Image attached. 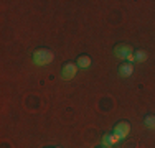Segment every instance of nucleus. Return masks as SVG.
I'll return each mask as SVG.
<instances>
[{
	"mask_svg": "<svg viewBox=\"0 0 155 148\" xmlns=\"http://www.w3.org/2000/svg\"><path fill=\"white\" fill-rule=\"evenodd\" d=\"M31 59H33V64L35 66H46L54 59V54H53V51L48 50V48H40V50L33 51Z\"/></svg>",
	"mask_w": 155,
	"mask_h": 148,
	"instance_id": "obj_1",
	"label": "nucleus"
},
{
	"mask_svg": "<svg viewBox=\"0 0 155 148\" xmlns=\"http://www.w3.org/2000/svg\"><path fill=\"white\" fill-rule=\"evenodd\" d=\"M112 53H114V56H116V58H119V59H125V61H127V58L130 56V54H134V50H132L130 44L120 43V44H117V46L112 50Z\"/></svg>",
	"mask_w": 155,
	"mask_h": 148,
	"instance_id": "obj_2",
	"label": "nucleus"
},
{
	"mask_svg": "<svg viewBox=\"0 0 155 148\" xmlns=\"http://www.w3.org/2000/svg\"><path fill=\"white\" fill-rule=\"evenodd\" d=\"M78 69H79V68L76 66V63H66V64H63L61 72H60L61 79H64V81H71L73 77L76 76Z\"/></svg>",
	"mask_w": 155,
	"mask_h": 148,
	"instance_id": "obj_3",
	"label": "nucleus"
},
{
	"mask_svg": "<svg viewBox=\"0 0 155 148\" xmlns=\"http://www.w3.org/2000/svg\"><path fill=\"white\" fill-rule=\"evenodd\" d=\"M114 133L117 135V138L122 142L124 138H127V135L130 133V125H129V122H125V120H122V122H119V124L114 127Z\"/></svg>",
	"mask_w": 155,
	"mask_h": 148,
	"instance_id": "obj_4",
	"label": "nucleus"
},
{
	"mask_svg": "<svg viewBox=\"0 0 155 148\" xmlns=\"http://www.w3.org/2000/svg\"><path fill=\"white\" fill-rule=\"evenodd\" d=\"M119 143H120V140L117 138L116 133H106V135H102V146L110 148V146L119 145Z\"/></svg>",
	"mask_w": 155,
	"mask_h": 148,
	"instance_id": "obj_5",
	"label": "nucleus"
},
{
	"mask_svg": "<svg viewBox=\"0 0 155 148\" xmlns=\"http://www.w3.org/2000/svg\"><path fill=\"white\" fill-rule=\"evenodd\" d=\"M134 74V66L130 63H124L119 66V76L120 77H130Z\"/></svg>",
	"mask_w": 155,
	"mask_h": 148,
	"instance_id": "obj_6",
	"label": "nucleus"
},
{
	"mask_svg": "<svg viewBox=\"0 0 155 148\" xmlns=\"http://www.w3.org/2000/svg\"><path fill=\"white\" fill-rule=\"evenodd\" d=\"M91 64H93V61H91V58L87 56V54H81V56L76 59V66L79 69H87V68H91Z\"/></svg>",
	"mask_w": 155,
	"mask_h": 148,
	"instance_id": "obj_7",
	"label": "nucleus"
},
{
	"mask_svg": "<svg viewBox=\"0 0 155 148\" xmlns=\"http://www.w3.org/2000/svg\"><path fill=\"white\" fill-rule=\"evenodd\" d=\"M134 56H135V61H137V63H145L147 59H149V53L143 51V50H137L134 53Z\"/></svg>",
	"mask_w": 155,
	"mask_h": 148,
	"instance_id": "obj_8",
	"label": "nucleus"
},
{
	"mask_svg": "<svg viewBox=\"0 0 155 148\" xmlns=\"http://www.w3.org/2000/svg\"><path fill=\"white\" fill-rule=\"evenodd\" d=\"M143 125L150 130H155V115H147L143 118Z\"/></svg>",
	"mask_w": 155,
	"mask_h": 148,
	"instance_id": "obj_9",
	"label": "nucleus"
},
{
	"mask_svg": "<svg viewBox=\"0 0 155 148\" xmlns=\"http://www.w3.org/2000/svg\"><path fill=\"white\" fill-rule=\"evenodd\" d=\"M101 148H106V146H101Z\"/></svg>",
	"mask_w": 155,
	"mask_h": 148,
	"instance_id": "obj_10",
	"label": "nucleus"
},
{
	"mask_svg": "<svg viewBox=\"0 0 155 148\" xmlns=\"http://www.w3.org/2000/svg\"><path fill=\"white\" fill-rule=\"evenodd\" d=\"M56 148H60V146H56Z\"/></svg>",
	"mask_w": 155,
	"mask_h": 148,
	"instance_id": "obj_11",
	"label": "nucleus"
}]
</instances>
